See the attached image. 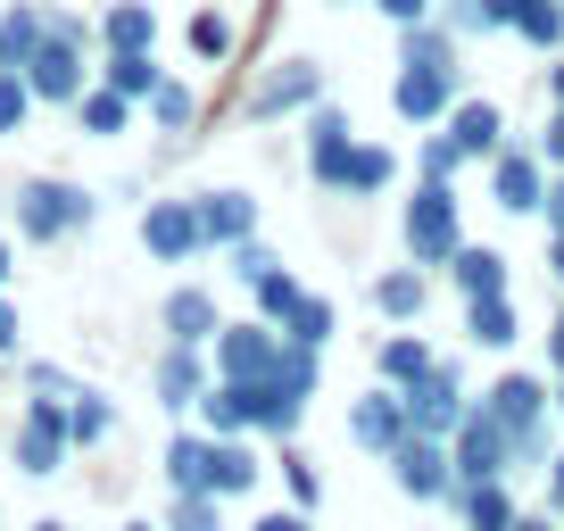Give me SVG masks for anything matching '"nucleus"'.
Wrapping results in <instances>:
<instances>
[{
    "mask_svg": "<svg viewBox=\"0 0 564 531\" xmlns=\"http://www.w3.org/2000/svg\"><path fill=\"white\" fill-rule=\"evenodd\" d=\"M474 399L498 415V432H507V448H514V474H540V465L556 457V441H547V424H556V382H547V373L507 366L498 382H481Z\"/></svg>",
    "mask_w": 564,
    "mask_h": 531,
    "instance_id": "1",
    "label": "nucleus"
},
{
    "mask_svg": "<svg viewBox=\"0 0 564 531\" xmlns=\"http://www.w3.org/2000/svg\"><path fill=\"white\" fill-rule=\"evenodd\" d=\"M91 225H100V192H84L67 175H25L18 183V241L25 249H58Z\"/></svg>",
    "mask_w": 564,
    "mask_h": 531,
    "instance_id": "2",
    "label": "nucleus"
},
{
    "mask_svg": "<svg viewBox=\"0 0 564 531\" xmlns=\"http://www.w3.org/2000/svg\"><path fill=\"white\" fill-rule=\"evenodd\" d=\"M399 249H406V266H423V274H448V258L465 249L457 183H415V199L399 208Z\"/></svg>",
    "mask_w": 564,
    "mask_h": 531,
    "instance_id": "3",
    "label": "nucleus"
},
{
    "mask_svg": "<svg viewBox=\"0 0 564 531\" xmlns=\"http://www.w3.org/2000/svg\"><path fill=\"white\" fill-rule=\"evenodd\" d=\"M9 465L25 481H51L75 465L67 448V399H18V424H9Z\"/></svg>",
    "mask_w": 564,
    "mask_h": 531,
    "instance_id": "4",
    "label": "nucleus"
},
{
    "mask_svg": "<svg viewBox=\"0 0 564 531\" xmlns=\"http://www.w3.org/2000/svg\"><path fill=\"white\" fill-rule=\"evenodd\" d=\"M399 399H406V432H423V441H448V432L465 424V408H474L465 357H448V349H441V366L423 373V382H406Z\"/></svg>",
    "mask_w": 564,
    "mask_h": 531,
    "instance_id": "5",
    "label": "nucleus"
},
{
    "mask_svg": "<svg viewBox=\"0 0 564 531\" xmlns=\"http://www.w3.org/2000/svg\"><path fill=\"white\" fill-rule=\"evenodd\" d=\"M448 474H457V490H481V481H514V448H507V432H498V415L481 408H465V424L448 432Z\"/></svg>",
    "mask_w": 564,
    "mask_h": 531,
    "instance_id": "6",
    "label": "nucleus"
},
{
    "mask_svg": "<svg viewBox=\"0 0 564 531\" xmlns=\"http://www.w3.org/2000/svg\"><path fill=\"white\" fill-rule=\"evenodd\" d=\"M390 490L406 498V507H448L457 498V474H448V441H423V432H406L399 448H390Z\"/></svg>",
    "mask_w": 564,
    "mask_h": 531,
    "instance_id": "7",
    "label": "nucleus"
},
{
    "mask_svg": "<svg viewBox=\"0 0 564 531\" xmlns=\"http://www.w3.org/2000/svg\"><path fill=\"white\" fill-rule=\"evenodd\" d=\"M316 100H324V67H316V58H274V67L258 75V91L241 100V117L274 124V117H307Z\"/></svg>",
    "mask_w": 564,
    "mask_h": 531,
    "instance_id": "8",
    "label": "nucleus"
},
{
    "mask_svg": "<svg viewBox=\"0 0 564 531\" xmlns=\"http://www.w3.org/2000/svg\"><path fill=\"white\" fill-rule=\"evenodd\" d=\"M274 357H282V333H274V324H258V316H225V333L208 340L216 382H265Z\"/></svg>",
    "mask_w": 564,
    "mask_h": 531,
    "instance_id": "9",
    "label": "nucleus"
},
{
    "mask_svg": "<svg viewBox=\"0 0 564 531\" xmlns=\"http://www.w3.org/2000/svg\"><path fill=\"white\" fill-rule=\"evenodd\" d=\"M141 249H150V266H199V258H208L192 192H183V199H141Z\"/></svg>",
    "mask_w": 564,
    "mask_h": 531,
    "instance_id": "10",
    "label": "nucleus"
},
{
    "mask_svg": "<svg viewBox=\"0 0 564 531\" xmlns=\"http://www.w3.org/2000/svg\"><path fill=\"white\" fill-rule=\"evenodd\" d=\"M208 382H216L208 349H183V340H159V349H150V408L159 415H192Z\"/></svg>",
    "mask_w": 564,
    "mask_h": 531,
    "instance_id": "11",
    "label": "nucleus"
},
{
    "mask_svg": "<svg viewBox=\"0 0 564 531\" xmlns=\"http://www.w3.org/2000/svg\"><path fill=\"white\" fill-rule=\"evenodd\" d=\"M192 208H199V241H208V258H225V249L258 241V225H265L258 192H241V183H216V192H192Z\"/></svg>",
    "mask_w": 564,
    "mask_h": 531,
    "instance_id": "12",
    "label": "nucleus"
},
{
    "mask_svg": "<svg viewBox=\"0 0 564 531\" xmlns=\"http://www.w3.org/2000/svg\"><path fill=\"white\" fill-rule=\"evenodd\" d=\"M457 100H465V67H399L390 75V108H399L415 133H432Z\"/></svg>",
    "mask_w": 564,
    "mask_h": 531,
    "instance_id": "13",
    "label": "nucleus"
},
{
    "mask_svg": "<svg viewBox=\"0 0 564 531\" xmlns=\"http://www.w3.org/2000/svg\"><path fill=\"white\" fill-rule=\"evenodd\" d=\"M25 84H34L42 108H75L91 84H100V67H91V51H75V42H51V34H42V51H34V67H25Z\"/></svg>",
    "mask_w": 564,
    "mask_h": 531,
    "instance_id": "14",
    "label": "nucleus"
},
{
    "mask_svg": "<svg viewBox=\"0 0 564 531\" xmlns=\"http://www.w3.org/2000/svg\"><path fill=\"white\" fill-rule=\"evenodd\" d=\"M349 150H357V124H349V108L316 100V108H307V183L340 199V175H349Z\"/></svg>",
    "mask_w": 564,
    "mask_h": 531,
    "instance_id": "15",
    "label": "nucleus"
},
{
    "mask_svg": "<svg viewBox=\"0 0 564 531\" xmlns=\"http://www.w3.org/2000/svg\"><path fill=\"white\" fill-rule=\"evenodd\" d=\"M399 441H406V399H399L390 382H366V390L349 399V448H366V457L382 465Z\"/></svg>",
    "mask_w": 564,
    "mask_h": 531,
    "instance_id": "16",
    "label": "nucleus"
},
{
    "mask_svg": "<svg viewBox=\"0 0 564 531\" xmlns=\"http://www.w3.org/2000/svg\"><path fill=\"white\" fill-rule=\"evenodd\" d=\"M490 199H498L507 216H540V199H547V166H540V150L514 142V133H507V150L490 159Z\"/></svg>",
    "mask_w": 564,
    "mask_h": 531,
    "instance_id": "17",
    "label": "nucleus"
},
{
    "mask_svg": "<svg viewBox=\"0 0 564 531\" xmlns=\"http://www.w3.org/2000/svg\"><path fill=\"white\" fill-rule=\"evenodd\" d=\"M225 333V307H216L208 283H175L159 300V340H183V349H208V340Z\"/></svg>",
    "mask_w": 564,
    "mask_h": 531,
    "instance_id": "18",
    "label": "nucleus"
},
{
    "mask_svg": "<svg viewBox=\"0 0 564 531\" xmlns=\"http://www.w3.org/2000/svg\"><path fill=\"white\" fill-rule=\"evenodd\" d=\"M441 133L465 150V166H490L498 150H507V108H498V100H474V91H465V100L441 117Z\"/></svg>",
    "mask_w": 564,
    "mask_h": 531,
    "instance_id": "19",
    "label": "nucleus"
},
{
    "mask_svg": "<svg viewBox=\"0 0 564 531\" xmlns=\"http://www.w3.org/2000/svg\"><path fill=\"white\" fill-rule=\"evenodd\" d=\"M457 300H498V291H514V258L498 241H465L457 258H448V274H441Z\"/></svg>",
    "mask_w": 564,
    "mask_h": 531,
    "instance_id": "20",
    "label": "nucleus"
},
{
    "mask_svg": "<svg viewBox=\"0 0 564 531\" xmlns=\"http://www.w3.org/2000/svg\"><path fill=\"white\" fill-rule=\"evenodd\" d=\"M366 300H373V316H382L390 333H399V324H423V307H432V274H423V266H382Z\"/></svg>",
    "mask_w": 564,
    "mask_h": 531,
    "instance_id": "21",
    "label": "nucleus"
},
{
    "mask_svg": "<svg viewBox=\"0 0 564 531\" xmlns=\"http://www.w3.org/2000/svg\"><path fill=\"white\" fill-rule=\"evenodd\" d=\"M432 366H441V349L423 340V324H399V333H382V340H373V382H390V390L423 382Z\"/></svg>",
    "mask_w": 564,
    "mask_h": 531,
    "instance_id": "22",
    "label": "nucleus"
},
{
    "mask_svg": "<svg viewBox=\"0 0 564 531\" xmlns=\"http://www.w3.org/2000/svg\"><path fill=\"white\" fill-rule=\"evenodd\" d=\"M192 424L208 432V441H258V408H249V382H208L199 390Z\"/></svg>",
    "mask_w": 564,
    "mask_h": 531,
    "instance_id": "23",
    "label": "nucleus"
},
{
    "mask_svg": "<svg viewBox=\"0 0 564 531\" xmlns=\"http://www.w3.org/2000/svg\"><path fill=\"white\" fill-rule=\"evenodd\" d=\"M117 441V399H108L100 382H75L67 390V448L75 457H91V448Z\"/></svg>",
    "mask_w": 564,
    "mask_h": 531,
    "instance_id": "24",
    "label": "nucleus"
},
{
    "mask_svg": "<svg viewBox=\"0 0 564 531\" xmlns=\"http://www.w3.org/2000/svg\"><path fill=\"white\" fill-rule=\"evenodd\" d=\"M159 481H166V498L208 490V432H199V424H175V432H166V448H159Z\"/></svg>",
    "mask_w": 564,
    "mask_h": 531,
    "instance_id": "25",
    "label": "nucleus"
},
{
    "mask_svg": "<svg viewBox=\"0 0 564 531\" xmlns=\"http://www.w3.org/2000/svg\"><path fill=\"white\" fill-rule=\"evenodd\" d=\"M265 481V457H258V441H208V498H249Z\"/></svg>",
    "mask_w": 564,
    "mask_h": 531,
    "instance_id": "26",
    "label": "nucleus"
},
{
    "mask_svg": "<svg viewBox=\"0 0 564 531\" xmlns=\"http://www.w3.org/2000/svg\"><path fill=\"white\" fill-rule=\"evenodd\" d=\"M514 340H523V307H514V291H498V300H465V349L507 357Z\"/></svg>",
    "mask_w": 564,
    "mask_h": 531,
    "instance_id": "27",
    "label": "nucleus"
},
{
    "mask_svg": "<svg viewBox=\"0 0 564 531\" xmlns=\"http://www.w3.org/2000/svg\"><path fill=\"white\" fill-rule=\"evenodd\" d=\"M448 514H457V531H514L523 498H514V481H481V490H457V498H448Z\"/></svg>",
    "mask_w": 564,
    "mask_h": 531,
    "instance_id": "28",
    "label": "nucleus"
},
{
    "mask_svg": "<svg viewBox=\"0 0 564 531\" xmlns=\"http://www.w3.org/2000/svg\"><path fill=\"white\" fill-rule=\"evenodd\" d=\"M91 25H100V51H159V9L150 0H108Z\"/></svg>",
    "mask_w": 564,
    "mask_h": 531,
    "instance_id": "29",
    "label": "nucleus"
},
{
    "mask_svg": "<svg viewBox=\"0 0 564 531\" xmlns=\"http://www.w3.org/2000/svg\"><path fill=\"white\" fill-rule=\"evenodd\" d=\"M399 150L390 142H357L349 150V175H340V199H382V192H399Z\"/></svg>",
    "mask_w": 564,
    "mask_h": 531,
    "instance_id": "30",
    "label": "nucleus"
},
{
    "mask_svg": "<svg viewBox=\"0 0 564 531\" xmlns=\"http://www.w3.org/2000/svg\"><path fill=\"white\" fill-rule=\"evenodd\" d=\"M42 51V0H9L0 9V75H25Z\"/></svg>",
    "mask_w": 564,
    "mask_h": 531,
    "instance_id": "31",
    "label": "nucleus"
},
{
    "mask_svg": "<svg viewBox=\"0 0 564 531\" xmlns=\"http://www.w3.org/2000/svg\"><path fill=\"white\" fill-rule=\"evenodd\" d=\"M249 408H258V441L265 448L300 441V424H307V399H291V390H274V382H249Z\"/></svg>",
    "mask_w": 564,
    "mask_h": 531,
    "instance_id": "32",
    "label": "nucleus"
},
{
    "mask_svg": "<svg viewBox=\"0 0 564 531\" xmlns=\"http://www.w3.org/2000/svg\"><path fill=\"white\" fill-rule=\"evenodd\" d=\"M282 340H300V349H333V333H340V307L324 300V291H300V300H291V316L274 324Z\"/></svg>",
    "mask_w": 564,
    "mask_h": 531,
    "instance_id": "33",
    "label": "nucleus"
},
{
    "mask_svg": "<svg viewBox=\"0 0 564 531\" xmlns=\"http://www.w3.org/2000/svg\"><path fill=\"white\" fill-rule=\"evenodd\" d=\"M67 117H75V133H91V142H117L124 124H133V100H124V91H108V84H91Z\"/></svg>",
    "mask_w": 564,
    "mask_h": 531,
    "instance_id": "34",
    "label": "nucleus"
},
{
    "mask_svg": "<svg viewBox=\"0 0 564 531\" xmlns=\"http://www.w3.org/2000/svg\"><path fill=\"white\" fill-rule=\"evenodd\" d=\"M100 84L141 108L150 91H159V51H100Z\"/></svg>",
    "mask_w": 564,
    "mask_h": 531,
    "instance_id": "35",
    "label": "nucleus"
},
{
    "mask_svg": "<svg viewBox=\"0 0 564 531\" xmlns=\"http://www.w3.org/2000/svg\"><path fill=\"white\" fill-rule=\"evenodd\" d=\"M141 108H150V133H192L199 124V91L183 84V75H159V91H150Z\"/></svg>",
    "mask_w": 564,
    "mask_h": 531,
    "instance_id": "36",
    "label": "nucleus"
},
{
    "mask_svg": "<svg viewBox=\"0 0 564 531\" xmlns=\"http://www.w3.org/2000/svg\"><path fill=\"white\" fill-rule=\"evenodd\" d=\"M265 382L316 408V390H324V349H300V340H282V357H274V373H265Z\"/></svg>",
    "mask_w": 564,
    "mask_h": 531,
    "instance_id": "37",
    "label": "nucleus"
},
{
    "mask_svg": "<svg viewBox=\"0 0 564 531\" xmlns=\"http://www.w3.org/2000/svg\"><path fill=\"white\" fill-rule=\"evenodd\" d=\"M274 465H282V498L316 514V498H324V474H316V457H307L300 441H282V448H274Z\"/></svg>",
    "mask_w": 564,
    "mask_h": 531,
    "instance_id": "38",
    "label": "nucleus"
},
{
    "mask_svg": "<svg viewBox=\"0 0 564 531\" xmlns=\"http://www.w3.org/2000/svg\"><path fill=\"white\" fill-rule=\"evenodd\" d=\"M514 42H531L540 58H556V51H564V0H540V9H523V18H514Z\"/></svg>",
    "mask_w": 564,
    "mask_h": 531,
    "instance_id": "39",
    "label": "nucleus"
},
{
    "mask_svg": "<svg viewBox=\"0 0 564 531\" xmlns=\"http://www.w3.org/2000/svg\"><path fill=\"white\" fill-rule=\"evenodd\" d=\"M166 531H232L225 523V498H208V490H192V498H166V514H159Z\"/></svg>",
    "mask_w": 564,
    "mask_h": 531,
    "instance_id": "40",
    "label": "nucleus"
},
{
    "mask_svg": "<svg viewBox=\"0 0 564 531\" xmlns=\"http://www.w3.org/2000/svg\"><path fill=\"white\" fill-rule=\"evenodd\" d=\"M183 42H192V58H199V67H225V58H232V18L199 9V18L183 25Z\"/></svg>",
    "mask_w": 564,
    "mask_h": 531,
    "instance_id": "41",
    "label": "nucleus"
},
{
    "mask_svg": "<svg viewBox=\"0 0 564 531\" xmlns=\"http://www.w3.org/2000/svg\"><path fill=\"white\" fill-rule=\"evenodd\" d=\"M300 274H291V266H274V274H265V283L258 291H249V316H258V324H282V316H291V300H300Z\"/></svg>",
    "mask_w": 564,
    "mask_h": 531,
    "instance_id": "42",
    "label": "nucleus"
},
{
    "mask_svg": "<svg viewBox=\"0 0 564 531\" xmlns=\"http://www.w3.org/2000/svg\"><path fill=\"white\" fill-rule=\"evenodd\" d=\"M465 175V150L448 142V133H423L415 142V183H457Z\"/></svg>",
    "mask_w": 564,
    "mask_h": 531,
    "instance_id": "43",
    "label": "nucleus"
},
{
    "mask_svg": "<svg viewBox=\"0 0 564 531\" xmlns=\"http://www.w3.org/2000/svg\"><path fill=\"white\" fill-rule=\"evenodd\" d=\"M75 373L58 366V357H18V399H67Z\"/></svg>",
    "mask_w": 564,
    "mask_h": 531,
    "instance_id": "44",
    "label": "nucleus"
},
{
    "mask_svg": "<svg viewBox=\"0 0 564 531\" xmlns=\"http://www.w3.org/2000/svg\"><path fill=\"white\" fill-rule=\"evenodd\" d=\"M274 249H265V232H258V241H241V249H225V274H232V283H241V291H258L265 283V274H274Z\"/></svg>",
    "mask_w": 564,
    "mask_h": 531,
    "instance_id": "45",
    "label": "nucleus"
},
{
    "mask_svg": "<svg viewBox=\"0 0 564 531\" xmlns=\"http://www.w3.org/2000/svg\"><path fill=\"white\" fill-rule=\"evenodd\" d=\"M34 84H25V75H0V142H9V133H25V124H34Z\"/></svg>",
    "mask_w": 564,
    "mask_h": 531,
    "instance_id": "46",
    "label": "nucleus"
},
{
    "mask_svg": "<svg viewBox=\"0 0 564 531\" xmlns=\"http://www.w3.org/2000/svg\"><path fill=\"white\" fill-rule=\"evenodd\" d=\"M42 34H51V42H75V51H100V25H91L84 9H51V0H42Z\"/></svg>",
    "mask_w": 564,
    "mask_h": 531,
    "instance_id": "47",
    "label": "nucleus"
},
{
    "mask_svg": "<svg viewBox=\"0 0 564 531\" xmlns=\"http://www.w3.org/2000/svg\"><path fill=\"white\" fill-rule=\"evenodd\" d=\"M25 357V307H18V291H0V366H18Z\"/></svg>",
    "mask_w": 564,
    "mask_h": 531,
    "instance_id": "48",
    "label": "nucleus"
},
{
    "mask_svg": "<svg viewBox=\"0 0 564 531\" xmlns=\"http://www.w3.org/2000/svg\"><path fill=\"white\" fill-rule=\"evenodd\" d=\"M531 150H540V166H547V175H564V108H547V117H540Z\"/></svg>",
    "mask_w": 564,
    "mask_h": 531,
    "instance_id": "49",
    "label": "nucleus"
},
{
    "mask_svg": "<svg viewBox=\"0 0 564 531\" xmlns=\"http://www.w3.org/2000/svg\"><path fill=\"white\" fill-rule=\"evenodd\" d=\"M390 25H423V18H441V0H373Z\"/></svg>",
    "mask_w": 564,
    "mask_h": 531,
    "instance_id": "50",
    "label": "nucleus"
},
{
    "mask_svg": "<svg viewBox=\"0 0 564 531\" xmlns=\"http://www.w3.org/2000/svg\"><path fill=\"white\" fill-rule=\"evenodd\" d=\"M249 531H316V514H307V507H265Z\"/></svg>",
    "mask_w": 564,
    "mask_h": 531,
    "instance_id": "51",
    "label": "nucleus"
},
{
    "mask_svg": "<svg viewBox=\"0 0 564 531\" xmlns=\"http://www.w3.org/2000/svg\"><path fill=\"white\" fill-rule=\"evenodd\" d=\"M540 225L564 232V175H547V199H540Z\"/></svg>",
    "mask_w": 564,
    "mask_h": 531,
    "instance_id": "52",
    "label": "nucleus"
},
{
    "mask_svg": "<svg viewBox=\"0 0 564 531\" xmlns=\"http://www.w3.org/2000/svg\"><path fill=\"white\" fill-rule=\"evenodd\" d=\"M547 373H564V300H556V316H547Z\"/></svg>",
    "mask_w": 564,
    "mask_h": 531,
    "instance_id": "53",
    "label": "nucleus"
},
{
    "mask_svg": "<svg viewBox=\"0 0 564 531\" xmlns=\"http://www.w3.org/2000/svg\"><path fill=\"white\" fill-rule=\"evenodd\" d=\"M514 531H564V523H556L547 507H523V514H514Z\"/></svg>",
    "mask_w": 564,
    "mask_h": 531,
    "instance_id": "54",
    "label": "nucleus"
},
{
    "mask_svg": "<svg viewBox=\"0 0 564 531\" xmlns=\"http://www.w3.org/2000/svg\"><path fill=\"white\" fill-rule=\"evenodd\" d=\"M547 283L564 291V232H547Z\"/></svg>",
    "mask_w": 564,
    "mask_h": 531,
    "instance_id": "55",
    "label": "nucleus"
},
{
    "mask_svg": "<svg viewBox=\"0 0 564 531\" xmlns=\"http://www.w3.org/2000/svg\"><path fill=\"white\" fill-rule=\"evenodd\" d=\"M18 283V241H9V232H0V291Z\"/></svg>",
    "mask_w": 564,
    "mask_h": 531,
    "instance_id": "56",
    "label": "nucleus"
},
{
    "mask_svg": "<svg viewBox=\"0 0 564 531\" xmlns=\"http://www.w3.org/2000/svg\"><path fill=\"white\" fill-rule=\"evenodd\" d=\"M547 108H564V51L547 58Z\"/></svg>",
    "mask_w": 564,
    "mask_h": 531,
    "instance_id": "57",
    "label": "nucleus"
},
{
    "mask_svg": "<svg viewBox=\"0 0 564 531\" xmlns=\"http://www.w3.org/2000/svg\"><path fill=\"white\" fill-rule=\"evenodd\" d=\"M117 531H166V523H159V514H133V523H117Z\"/></svg>",
    "mask_w": 564,
    "mask_h": 531,
    "instance_id": "58",
    "label": "nucleus"
},
{
    "mask_svg": "<svg viewBox=\"0 0 564 531\" xmlns=\"http://www.w3.org/2000/svg\"><path fill=\"white\" fill-rule=\"evenodd\" d=\"M25 531H75V523H58V514H42V523H25Z\"/></svg>",
    "mask_w": 564,
    "mask_h": 531,
    "instance_id": "59",
    "label": "nucleus"
},
{
    "mask_svg": "<svg viewBox=\"0 0 564 531\" xmlns=\"http://www.w3.org/2000/svg\"><path fill=\"white\" fill-rule=\"evenodd\" d=\"M547 382H556V424H564V373H547Z\"/></svg>",
    "mask_w": 564,
    "mask_h": 531,
    "instance_id": "60",
    "label": "nucleus"
},
{
    "mask_svg": "<svg viewBox=\"0 0 564 531\" xmlns=\"http://www.w3.org/2000/svg\"><path fill=\"white\" fill-rule=\"evenodd\" d=\"M547 514H556V523H564V507H547Z\"/></svg>",
    "mask_w": 564,
    "mask_h": 531,
    "instance_id": "61",
    "label": "nucleus"
},
{
    "mask_svg": "<svg viewBox=\"0 0 564 531\" xmlns=\"http://www.w3.org/2000/svg\"><path fill=\"white\" fill-rule=\"evenodd\" d=\"M333 9H349V0H333Z\"/></svg>",
    "mask_w": 564,
    "mask_h": 531,
    "instance_id": "62",
    "label": "nucleus"
},
{
    "mask_svg": "<svg viewBox=\"0 0 564 531\" xmlns=\"http://www.w3.org/2000/svg\"><path fill=\"white\" fill-rule=\"evenodd\" d=\"M0 531H9V523H0Z\"/></svg>",
    "mask_w": 564,
    "mask_h": 531,
    "instance_id": "63",
    "label": "nucleus"
}]
</instances>
